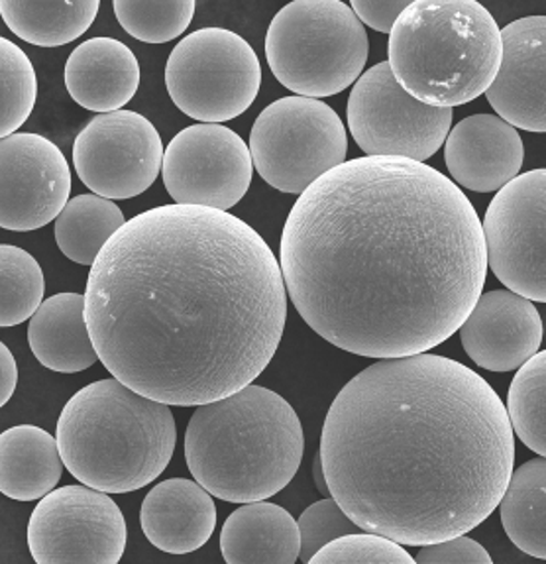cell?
<instances>
[{"label":"cell","instance_id":"obj_7","mask_svg":"<svg viewBox=\"0 0 546 564\" xmlns=\"http://www.w3.org/2000/svg\"><path fill=\"white\" fill-rule=\"evenodd\" d=\"M265 57L273 77L297 97H332L364 75L368 32L340 0H295L273 17Z\"/></svg>","mask_w":546,"mask_h":564},{"label":"cell","instance_id":"obj_3","mask_svg":"<svg viewBox=\"0 0 546 564\" xmlns=\"http://www.w3.org/2000/svg\"><path fill=\"white\" fill-rule=\"evenodd\" d=\"M330 496L364 531L421 546L498 510L515 463L510 413L447 356L383 358L338 392L320 435Z\"/></svg>","mask_w":546,"mask_h":564},{"label":"cell","instance_id":"obj_9","mask_svg":"<svg viewBox=\"0 0 546 564\" xmlns=\"http://www.w3.org/2000/svg\"><path fill=\"white\" fill-rule=\"evenodd\" d=\"M255 172L273 189L303 195L347 162V128L327 102L283 97L267 105L250 132Z\"/></svg>","mask_w":546,"mask_h":564},{"label":"cell","instance_id":"obj_28","mask_svg":"<svg viewBox=\"0 0 546 564\" xmlns=\"http://www.w3.org/2000/svg\"><path fill=\"white\" fill-rule=\"evenodd\" d=\"M513 433L533 453L546 458V350L521 366L507 393Z\"/></svg>","mask_w":546,"mask_h":564},{"label":"cell","instance_id":"obj_5","mask_svg":"<svg viewBox=\"0 0 546 564\" xmlns=\"http://www.w3.org/2000/svg\"><path fill=\"white\" fill-rule=\"evenodd\" d=\"M170 408L117 378L85 386L57 421L55 438L65 468L107 494L146 488L175 453L177 427Z\"/></svg>","mask_w":546,"mask_h":564},{"label":"cell","instance_id":"obj_22","mask_svg":"<svg viewBox=\"0 0 546 564\" xmlns=\"http://www.w3.org/2000/svg\"><path fill=\"white\" fill-rule=\"evenodd\" d=\"M28 343L37 362L52 372H83L100 360L79 293H57L44 301L28 325Z\"/></svg>","mask_w":546,"mask_h":564},{"label":"cell","instance_id":"obj_17","mask_svg":"<svg viewBox=\"0 0 546 564\" xmlns=\"http://www.w3.org/2000/svg\"><path fill=\"white\" fill-rule=\"evenodd\" d=\"M458 333L472 362L490 372H513L540 350L543 319L533 301L495 290L480 295Z\"/></svg>","mask_w":546,"mask_h":564},{"label":"cell","instance_id":"obj_27","mask_svg":"<svg viewBox=\"0 0 546 564\" xmlns=\"http://www.w3.org/2000/svg\"><path fill=\"white\" fill-rule=\"evenodd\" d=\"M46 278L36 258L19 246H0V325L32 319L44 303Z\"/></svg>","mask_w":546,"mask_h":564},{"label":"cell","instance_id":"obj_2","mask_svg":"<svg viewBox=\"0 0 546 564\" xmlns=\"http://www.w3.org/2000/svg\"><path fill=\"white\" fill-rule=\"evenodd\" d=\"M85 315L100 362L174 408L244 390L282 343V265L247 220L164 205L127 220L91 265Z\"/></svg>","mask_w":546,"mask_h":564},{"label":"cell","instance_id":"obj_20","mask_svg":"<svg viewBox=\"0 0 546 564\" xmlns=\"http://www.w3.org/2000/svg\"><path fill=\"white\" fill-rule=\"evenodd\" d=\"M65 87L83 109L100 115L122 110L140 87L136 55L114 37H91L67 57Z\"/></svg>","mask_w":546,"mask_h":564},{"label":"cell","instance_id":"obj_15","mask_svg":"<svg viewBox=\"0 0 546 564\" xmlns=\"http://www.w3.org/2000/svg\"><path fill=\"white\" fill-rule=\"evenodd\" d=\"M0 227L28 232L57 219L69 203L72 170L52 140L17 132L0 140Z\"/></svg>","mask_w":546,"mask_h":564},{"label":"cell","instance_id":"obj_8","mask_svg":"<svg viewBox=\"0 0 546 564\" xmlns=\"http://www.w3.org/2000/svg\"><path fill=\"white\" fill-rule=\"evenodd\" d=\"M254 47L227 28H200L183 37L165 65V87L185 117L220 124L244 115L260 93Z\"/></svg>","mask_w":546,"mask_h":564},{"label":"cell","instance_id":"obj_19","mask_svg":"<svg viewBox=\"0 0 546 564\" xmlns=\"http://www.w3.org/2000/svg\"><path fill=\"white\" fill-rule=\"evenodd\" d=\"M140 525L155 549L170 555H189L212 538L217 503L197 480L170 478L148 491Z\"/></svg>","mask_w":546,"mask_h":564},{"label":"cell","instance_id":"obj_11","mask_svg":"<svg viewBox=\"0 0 546 564\" xmlns=\"http://www.w3.org/2000/svg\"><path fill=\"white\" fill-rule=\"evenodd\" d=\"M127 539L119 503L85 484L50 491L28 521V546L37 564H117Z\"/></svg>","mask_w":546,"mask_h":564},{"label":"cell","instance_id":"obj_14","mask_svg":"<svg viewBox=\"0 0 546 564\" xmlns=\"http://www.w3.org/2000/svg\"><path fill=\"white\" fill-rule=\"evenodd\" d=\"M254 175L250 147L232 128L197 122L165 148L162 177L175 205L232 209Z\"/></svg>","mask_w":546,"mask_h":564},{"label":"cell","instance_id":"obj_32","mask_svg":"<svg viewBox=\"0 0 546 564\" xmlns=\"http://www.w3.org/2000/svg\"><path fill=\"white\" fill-rule=\"evenodd\" d=\"M297 523L301 531L299 561L307 564L330 541L345 538L356 531H364L348 518L347 511L340 508V503L335 498H325L309 506L301 513Z\"/></svg>","mask_w":546,"mask_h":564},{"label":"cell","instance_id":"obj_30","mask_svg":"<svg viewBox=\"0 0 546 564\" xmlns=\"http://www.w3.org/2000/svg\"><path fill=\"white\" fill-rule=\"evenodd\" d=\"M114 14L128 34L146 44H165L182 36L195 17V0H117Z\"/></svg>","mask_w":546,"mask_h":564},{"label":"cell","instance_id":"obj_18","mask_svg":"<svg viewBox=\"0 0 546 564\" xmlns=\"http://www.w3.org/2000/svg\"><path fill=\"white\" fill-rule=\"evenodd\" d=\"M525 148L517 128L498 115H472L452 127L445 162L456 185L498 193L520 175Z\"/></svg>","mask_w":546,"mask_h":564},{"label":"cell","instance_id":"obj_13","mask_svg":"<svg viewBox=\"0 0 546 564\" xmlns=\"http://www.w3.org/2000/svg\"><path fill=\"white\" fill-rule=\"evenodd\" d=\"M165 148L154 124L134 110L99 115L75 138V172L105 199H132L154 185Z\"/></svg>","mask_w":546,"mask_h":564},{"label":"cell","instance_id":"obj_6","mask_svg":"<svg viewBox=\"0 0 546 564\" xmlns=\"http://www.w3.org/2000/svg\"><path fill=\"white\" fill-rule=\"evenodd\" d=\"M387 64L411 97L455 109L492 87L503 40L492 12L473 0H415L395 22Z\"/></svg>","mask_w":546,"mask_h":564},{"label":"cell","instance_id":"obj_26","mask_svg":"<svg viewBox=\"0 0 546 564\" xmlns=\"http://www.w3.org/2000/svg\"><path fill=\"white\" fill-rule=\"evenodd\" d=\"M124 223V213L112 200L99 195H77L55 219V242L75 264L92 265Z\"/></svg>","mask_w":546,"mask_h":564},{"label":"cell","instance_id":"obj_1","mask_svg":"<svg viewBox=\"0 0 546 564\" xmlns=\"http://www.w3.org/2000/svg\"><path fill=\"white\" fill-rule=\"evenodd\" d=\"M280 265L319 337L383 360L423 355L460 330L482 295L488 248L472 203L445 173L365 155L299 195Z\"/></svg>","mask_w":546,"mask_h":564},{"label":"cell","instance_id":"obj_36","mask_svg":"<svg viewBox=\"0 0 546 564\" xmlns=\"http://www.w3.org/2000/svg\"><path fill=\"white\" fill-rule=\"evenodd\" d=\"M313 478H315V484H317L320 494H323L325 498H328V496H330V488H328L327 476H325V468H323L320 455L317 456L315 463H313Z\"/></svg>","mask_w":546,"mask_h":564},{"label":"cell","instance_id":"obj_33","mask_svg":"<svg viewBox=\"0 0 546 564\" xmlns=\"http://www.w3.org/2000/svg\"><path fill=\"white\" fill-rule=\"evenodd\" d=\"M421 564H490L492 556L478 541L456 535L430 545H421L415 556Z\"/></svg>","mask_w":546,"mask_h":564},{"label":"cell","instance_id":"obj_21","mask_svg":"<svg viewBox=\"0 0 546 564\" xmlns=\"http://www.w3.org/2000/svg\"><path fill=\"white\" fill-rule=\"evenodd\" d=\"M228 564H293L299 561V523L270 501H250L228 516L220 531Z\"/></svg>","mask_w":546,"mask_h":564},{"label":"cell","instance_id":"obj_24","mask_svg":"<svg viewBox=\"0 0 546 564\" xmlns=\"http://www.w3.org/2000/svg\"><path fill=\"white\" fill-rule=\"evenodd\" d=\"M99 9V0H2L0 17L12 34L28 44L59 47L81 37L92 26Z\"/></svg>","mask_w":546,"mask_h":564},{"label":"cell","instance_id":"obj_34","mask_svg":"<svg viewBox=\"0 0 546 564\" xmlns=\"http://www.w3.org/2000/svg\"><path fill=\"white\" fill-rule=\"evenodd\" d=\"M410 4L407 0H352L350 2L360 22L382 34H392L395 22Z\"/></svg>","mask_w":546,"mask_h":564},{"label":"cell","instance_id":"obj_25","mask_svg":"<svg viewBox=\"0 0 546 564\" xmlns=\"http://www.w3.org/2000/svg\"><path fill=\"white\" fill-rule=\"evenodd\" d=\"M501 523L511 543L546 561V458H533L511 474L500 501Z\"/></svg>","mask_w":546,"mask_h":564},{"label":"cell","instance_id":"obj_29","mask_svg":"<svg viewBox=\"0 0 546 564\" xmlns=\"http://www.w3.org/2000/svg\"><path fill=\"white\" fill-rule=\"evenodd\" d=\"M36 69L22 47L0 40V134H17L36 107Z\"/></svg>","mask_w":546,"mask_h":564},{"label":"cell","instance_id":"obj_31","mask_svg":"<svg viewBox=\"0 0 546 564\" xmlns=\"http://www.w3.org/2000/svg\"><path fill=\"white\" fill-rule=\"evenodd\" d=\"M313 564H413L405 546L372 531H356L335 539L310 558Z\"/></svg>","mask_w":546,"mask_h":564},{"label":"cell","instance_id":"obj_35","mask_svg":"<svg viewBox=\"0 0 546 564\" xmlns=\"http://www.w3.org/2000/svg\"><path fill=\"white\" fill-rule=\"evenodd\" d=\"M19 386V366L9 346L0 345V403L7 405Z\"/></svg>","mask_w":546,"mask_h":564},{"label":"cell","instance_id":"obj_16","mask_svg":"<svg viewBox=\"0 0 546 564\" xmlns=\"http://www.w3.org/2000/svg\"><path fill=\"white\" fill-rule=\"evenodd\" d=\"M501 40L503 57L488 102L511 127L546 132V17L511 22Z\"/></svg>","mask_w":546,"mask_h":564},{"label":"cell","instance_id":"obj_23","mask_svg":"<svg viewBox=\"0 0 546 564\" xmlns=\"http://www.w3.org/2000/svg\"><path fill=\"white\" fill-rule=\"evenodd\" d=\"M57 438L36 425H17L0 437V491L17 501L42 500L64 474Z\"/></svg>","mask_w":546,"mask_h":564},{"label":"cell","instance_id":"obj_12","mask_svg":"<svg viewBox=\"0 0 546 564\" xmlns=\"http://www.w3.org/2000/svg\"><path fill=\"white\" fill-rule=\"evenodd\" d=\"M488 268L507 290L546 303V167L495 193L483 219Z\"/></svg>","mask_w":546,"mask_h":564},{"label":"cell","instance_id":"obj_4","mask_svg":"<svg viewBox=\"0 0 546 564\" xmlns=\"http://www.w3.org/2000/svg\"><path fill=\"white\" fill-rule=\"evenodd\" d=\"M303 451V427L292 403L254 383L199 405L185 431L193 478L232 503L270 500L287 488Z\"/></svg>","mask_w":546,"mask_h":564},{"label":"cell","instance_id":"obj_10","mask_svg":"<svg viewBox=\"0 0 546 564\" xmlns=\"http://www.w3.org/2000/svg\"><path fill=\"white\" fill-rule=\"evenodd\" d=\"M348 128L365 155L425 162L445 147L455 110L428 107L411 97L387 62L373 65L348 97Z\"/></svg>","mask_w":546,"mask_h":564}]
</instances>
